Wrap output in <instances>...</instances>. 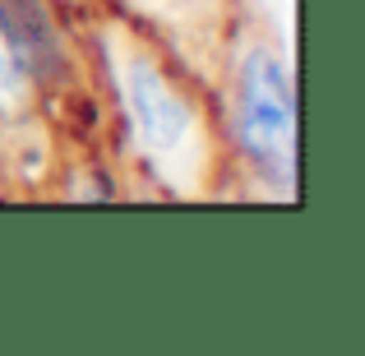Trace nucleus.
<instances>
[{
	"instance_id": "nucleus-4",
	"label": "nucleus",
	"mask_w": 365,
	"mask_h": 356,
	"mask_svg": "<svg viewBox=\"0 0 365 356\" xmlns=\"http://www.w3.org/2000/svg\"><path fill=\"white\" fill-rule=\"evenodd\" d=\"M24 98H28V74H24V65H19V56L9 51L5 33H0V116L19 111Z\"/></svg>"
},
{
	"instance_id": "nucleus-1",
	"label": "nucleus",
	"mask_w": 365,
	"mask_h": 356,
	"mask_svg": "<svg viewBox=\"0 0 365 356\" xmlns=\"http://www.w3.org/2000/svg\"><path fill=\"white\" fill-rule=\"evenodd\" d=\"M241 148L264 167L268 180L292 185L296 176V107L282 65L268 51H250L241 70V111H236Z\"/></svg>"
},
{
	"instance_id": "nucleus-3",
	"label": "nucleus",
	"mask_w": 365,
	"mask_h": 356,
	"mask_svg": "<svg viewBox=\"0 0 365 356\" xmlns=\"http://www.w3.org/2000/svg\"><path fill=\"white\" fill-rule=\"evenodd\" d=\"M0 33H5V42H9V51L19 56V65H28V70H37V74H56V42H51V33L42 28V14H37V5L33 0H5L0 5Z\"/></svg>"
},
{
	"instance_id": "nucleus-2",
	"label": "nucleus",
	"mask_w": 365,
	"mask_h": 356,
	"mask_svg": "<svg viewBox=\"0 0 365 356\" xmlns=\"http://www.w3.org/2000/svg\"><path fill=\"white\" fill-rule=\"evenodd\" d=\"M125 98H130V111H134V130L148 148L158 153H171L185 143L190 134V107L176 98L167 79L153 70L148 61H134L125 70Z\"/></svg>"
}]
</instances>
